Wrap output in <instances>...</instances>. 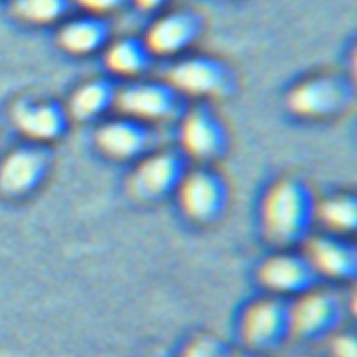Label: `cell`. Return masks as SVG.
<instances>
[{"label": "cell", "mask_w": 357, "mask_h": 357, "mask_svg": "<svg viewBox=\"0 0 357 357\" xmlns=\"http://www.w3.org/2000/svg\"><path fill=\"white\" fill-rule=\"evenodd\" d=\"M183 96L227 98L236 91V74L222 59L212 54H191L178 59L166 78Z\"/></svg>", "instance_id": "obj_5"}, {"label": "cell", "mask_w": 357, "mask_h": 357, "mask_svg": "<svg viewBox=\"0 0 357 357\" xmlns=\"http://www.w3.org/2000/svg\"><path fill=\"white\" fill-rule=\"evenodd\" d=\"M180 142L187 158L199 165H211L226 155L230 135L216 112L206 105H197L181 116Z\"/></svg>", "instance_id": "obj_8"}, {"label": "cell", "mask_w": 357, "mask_h": 357, "mask_svg": "<svg viewBox=\"0 0 357 357\" xmlns=\"http://www.w3.org/2000/svg\"><path fill=\"white\" fill-rule=\"evenodd\" d=\"M116 107L146 124L167 123L184 114L183 95L167 79H132L119 88Z\"/></svg>", "instance_id": "obj_6"}, {"label": "cell", "mask_w": 357, "mask_h": 357, "mask_svg": "<svg viewBox=\"0 0 357 357\" xmlns=\"http://www.w3.org/2000/svg\"><path fill=\"white\" fill-rule=\"evenodd\" d=\"M204 20L191 8H176L159 14L144 39L155 56H178L202 35Z\"/></svg>", "instance_id": "obj_12"}, {"label": "cell", "mask_w": 357, "mask_h": 357, "mask_svg": "<svg viewBox=\"0 0 357 357\" xmlns=\"http://www.w3.org/2000/svg\"><path fill=\"white\" fill-rule=\"evenodd\" d=\"M343 319V305L329 290L318 286L294 297L290 303L291 337L317 342L329 339Z\"/></svg>", "instance_id": "obj_9"}, {"label": "cell", "mask_w": 357, "mask_h": 357, "mask_svg": "<svg viewBox=\"0 0 357 357\" xmlns=\"http://www.w3.org/2000/svg\"><path fill=\"white\" fill-rule=\"evenodd\" d=\"M300 357H322V356H314V354H308V356H300Z\"/></svg>", "instance_id": "obj_26"}, {"label": "cell", "mask_w": 357, "mask_h": 357, "mask_svg": "<svg viewBox=\"0 0 357 357\" xmlns=\"http://www.w3.org/2000/svg\"><path fill=\"white\" fill-rule=\"evenodd\" d=\"M317 201L303 178L287 176L272 183L261 204V225L266 240L280 250L303 244L317 222Z\"/></svg>", "instance_id": "obj_1"}, {"label": "cell", "mask_w": 357, "mask_h": 357, "mask_svg": "<svg viewBox=\"0 0 357 357\" xmlns=\"http://www.w3.org/2000/svg\"><path fill=\"white\" fill-rule=\"evenodd\" d=\"M187 156L177 149L151 151L131 172L128 187L142 202H159L176 194L188 167Z\"/></svg>", "instance_id": "obj_7"}, {"label": "cell", "mask_w": 357, "mask_h": 357, "mask_svg": "<svg viewBox=\"0 0 357 357\" xmlns=\"http://www.w3.org/2000/svg\"><path fill=\"white\" fill-rule=\"evenodd\" d=\"M13 120L32 142L46 144L66 134L71 117L54 99H21L14 105Z\"/></svg>", "instance_id": "obj_14"}, {"label": "cell", "mask_w": 357, "mask_h": 357, "mask_svg": "<svg viewBox=\"0 0 357 357\" xmlns=\"http://www.w3.org/2000/svg\"><path fill=\"white\" fill-rule=\"evenodd\" d=\"M317 222L328 233L346 236L357 226V198L351 192H333L317 201Z\"/></svg>", "instance_id": "obj_19"}, {"label": "cell", "mask_w": 357, "mask_h": 357, "mask_svg": "<svg viewBox=\"0 0 357 357\" xmlns=\"http://www.w3.org/2000/svg\"><path fill=\"white\" fill-rule=\"evenodd\" d=\"M43 145H22L6 156L0 166V188L6 194L22 195L42 183L50 166V155Z\"/></svg>", "instance_id": "obj_15"}, {"label": "cell", "mask_w": 357, "mask_h": 357, "mask_svg": "<svg viewBox=\"0 0 357 357\" xmlns=\"http://www.w3.org/2000/svg\"><path fill=\"white\" fill-rule=\"evenodd\" d=\"M86 13L105 15L109 13L119 11L130 4L132 0H75Z\"/></svg>", "instance_id": "obj_23"}, {"label": "cell", "mask_w": 357, "mask_h": 357, "mask_svg": "<svg viewBox=\"0 0 357 357\" xmlns=\"http://www.w3.org/2000/svg\"><path fill=\"white\" fill-rule=\"evenodd\" d=\"M230 357H268L266 354H261V353H255L251 350H244L241 353L237 354H230Z\"/></svg>", "instance_id": "obj_25"}, {"label": "cell", "mask_w": 357, "mask_h": 357, "mask_svg": "<svg viewBox=\"0 0 357 357\" xmlns=\"http://www.w3.org/2000/svg\"><path fill=\"white\" fill-rule=\"evenodd\" d=\"M257 278L268 294L279 297H297L315 287L319 276L300 252L280 250L266 257L257 269Z\"/></svg>", "instance_id": "obj_10"}, {"label": "cell", "mask_w": 357, "mask_h": 357, "mask_svg": "<svg viewBox=\"0 0 357 357\" xmlns=\"http://www.w3.org/2000/svg\"><path fill=\"white\" fill-rule=\"evenodd\" d=\"M301 252L319 278L337 282L356 278L357 251L344 236L328 231L310 234L301 244Z\"/></svg>", "instance_id": "obj_13"}, {"label": "cell", "mask_w": 357, "mask_h": 357, "mask_svg": "<svg viewBox=\"0 0 357 357\" xmlns=\"http://www.w3.org/2000/svg\"><path fill=\"white\" fill-rule=\"evenodd\" d=\"M71 6V0H15V14L31 24L46 25L64 18Z\"/></svg>", "instance_id": "obj_20"}, {"label": "cell", "mask_w": 357, "mask_h": 357, "mask_svg": "<svg viewBox=\"0 0 357 357\" xmlns=\"http://www.w3.org/2000/svg\"><path fill=\"white\" fill-rule=\"evenodd\" d=\"M331 357H357V342L353 333L335 332L329 337Z\"/></svg>", "instance_id": "obj_22"}, {"label": "cell", "mask_w": 357, "mask_h": 357, "mask_svg": "<svg viewBox=\"0 0 357 357\" xmlns=\"http://www.w3.org/2000/svg\"><path fill=\"white\" fill-rule=\"evenodd\" d=\"M142 11H159L165 8L170 0H132Z\"/></svg>", "instance_id": "obj_24"}, {"label": "cell", "mask_w": 357, "mask_h": 357, "mask_svg": "<svg viewBox=\"0 0 357 357\" xmlns=\"http://www.w3.org/2000/svg\"><path fill=\"white\" fill-rule=\"evenodd\" d=\"M240 337L245 350L269 354L291 337L290 303L266 294L248 303L240 318Z\"/></svg>", "instance_id": "obj_3"}, {"label": "cell", "mask_w": 357, "mask_h": 357, "mask_svg": "<svg viewBox=\"0 0 357 357\" xmlns=\"http://www.w3.org/2000/svg\"><path fill=\"white\" fill-rule=\"evenodd\" d=\"M230 354L222 339L211 333H201L187 342L178 357H230Z\"/></svg>", "instance_id": "obj_21"}, {"label": "cell", "mask_w": 357, "mask_h": 357, "mask_svg": "<svg viewBox=\"0 0 357 357\" xmlns=\"http://www.w3.org/2000/svg\"><path fill=\"white\" fill-rule=\"evenodd\" d=\"M119 88L113 81L95 77L79 84L66 105L71 119L77 121L99 120L109 110L116 107Z\"/></svg>", "instance_id": "obj_17"}, {"label": "cell", "mask_w": 357, "mask_h": 357, "mask_svg": "<svg viewBox=\"0 0 357 357\" xmlns=\"http://www.w3.org/2000/svg\"><path fill=\"white\" fill-rule=\"evenodd\" d=\"M95 144L100 153L113 160L137 162L151 152L153 134L149 124L123 114L98 126Z\"/></svg>", "instance_id": "obj_11"}, {"label": "cell", "mask_w": 357, "mask_h": 357, "mask_svg": "<svg viewBox=\"0 0 357 357\" xmlns=\"http://www.w3.org/2000/svg\"><path fill=\"white\" fill-rule=\"evenodd\" d=\"M184 216L201 226L215 223L229 205L230 191L226 178L209 165L190 167L176 191Z\"/></svg>", "instance_id": "obj_4"}, {"label": "cell", "mask_w": 357, "mask_h": 357, "mask_svg": "<svg viewBox=\"0 0 357 357\" xmlns=\"http://www.w3.org/2000/svg\"><path fill=\"white\" fill-rule=\"evenodd\" d=\"M112 29L105 17L86 13L66 21L57 33V42L70 54L88 56L105 50Z\"/></svg>", "instance_id": "obj_16"}, {"label": "cell", "mask_w": 357, "mask_h": 357, "mask_svg": "<svg viewBox=\"0 0 357 357\" xmlns=\"http://www.w3.org/2000/svg\"><path fill=\"white\" fill-rule=\"evenodd\" d=\"M153 57L145 39L138 36H123L110 42L105 49L107 68L116 75L132 79L149 70Z\"/></svg>", "instance_id": "obj_18"}, {"label": "cell", "mask_w": 357, "mask_h": 357, "mask_svg": "<svg viewBox=\"0 0 357 357\" xmlns=\"http://www.w3.org/2000/svg\"><path fill=\"white\" fill-rule=\"evenodd\" d=\"M354 96V84L344 74L321 73L296 82L286 95V106L304 120H331L349 112Z\"/></svg>", "instance_id": "obj_2"}]
</instances>
